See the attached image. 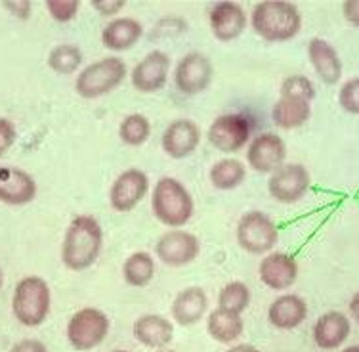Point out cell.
Here are the masks:
<instances>
[{
    "mask_svg": "<svg viewBox=\"0 0 359 352\" xmlns=\"http://www.w3.org/2000/svg\"><path fill=\"white\" fill-rule=\"evenodd\" d=\"M104 245V230L96 219L79 214L71 221L62 245V261L69 270L81 272L96 263Z\"/></svg>",
    "mask_w": 359,
    "mask_h": 352,
    "instance_id": "cell-1",
    "label": "cell"
},
{
    "mask_svg": "<svg viewBox=\"0 0 359 352\" xmlns=\"http://www.w3.org/2000/svg\"><path fill=\"white\" fill-rule=\"evenodd\" d=\"M250 23L258 37L269 42H285L294 39L302 29V15L297 4L283 0H266L256 4Z\"/></svg>",
    "mask_w": 359,
    "mask_h": 352,
    "instance_id": "cell-2",
    "label": "cell"
},
{
    "mask_svg": "<svg viewBox=\"0 0 359 352\" xmlns=\"http://www.w3.org/2000/svg\"><path fill=\"white\" fill-rule=\"evenodd\" d=\"M151 207L157 221L170 228L186 226L187 222L191 221L195 211L191 194L187 192L186 186L180 180L170 178V176H165L155 184Z\"/></svg>",
    "mask_w": 359,
    "mask_h": 352,
    "instance_id": "cell-3",
    "label": "cell"
},
{
    "mask_svg": "<svg viewBox=\"0 0 359 352\" xmlns=\"http://www.w3.org/2000/svg\"><path fill=\"white\" fill-rule=\"evenodd\" d=\"M50 303L48 283L39 276H27L15 285L12 311L18 322L27 327H36L48 316Z\"/></svg>",
    "mask_w": 359,
    "mask_h": 352,
    "instance_id": "cell-4",
    "label": "cell"
},
{
    "mask_svg": "<svg viewBox=\"0 0 359 352\" xmlns=\"http://www.w3.org/2000/svg\"><path fill=\"white\" fill-rule=\"evenodd\" d=\"M125 77L126 63L117 56H107L90 63L88 67L81 71V75L76 77L75 81V90L79 92V96L94 100L117 89L118 84L125 81Z\"/></svg>",
    "mask_w": 359,
    "mask_h": 352,
    "instance_id": "cell-5",
    "label": "cell"
},
{
    "mask_svg": "<svg viewBox=\"0 0 359 352\" xmlns=\"http://www.w3.org/2000/svg\"><path fill=\"white\" fill-rule=\"evenodd\" d=\"M109 333V318L97 308H81L67 324V341L75 351H92Z\"/></svg>",
    "mask_w": 359,
    "mask_h": 352,
    "instance_id": "cell-6",
    "label": "cell"
},
{
    "mask_svg": "<svg viewBox=\"0 0 359 352\" xmlns=\"http://www.w3.org/2000/svg\"><path fill=\"white\" fill-rule=\"evenodd\" d=\"M279 230L268 214L250 211L237 224V243L250 255H264L276 247Z\"/></svg>",
    "mask_w": 359,
    "mask_h": 352,
    "instance_id": "cell-7",
    "label": "cell"
},
{
    "mask_svg": "<svg viewBox=\"0 0 359 352\" xmlns=\"http://www.w3.org/2000/svg\"><path fill=\"white\" fill-rule=\"evenodd\" d=\"M212 73L215 70H212V63L207 56L201 52H189L176 65L174 84L182 94L195 96L208 89V84L212 81Z\"/></svg>",
    "mask_w": 359,
    "mask_h": 352,
    "instance_id": "cell-8",
    "label": "cell"
},
{
    "mask_svg": "<svg viewBox=\"0 0 359 352\" xmlns=\"http://www.w3.org/2000/svg\"><path fill=\"white\" fill-rule=\"evenodd\" d=\"M310 188V174L298 163H287L271 173L268 182V192L279 203H297L306 195Z\"/></svg>",
    "mask_w": 359,
    "mask_h": 352,
    "instance_id": "cell-9",
    "label": "cell"
},
{
    "mask_svg": "<svg viewBox=\"0 0 359 352\" xmlns=\"http://www.w3.org/2000/svg\"><path fill=\"white\" fill-rule=\"evenodd\" d=\"M155 253L159 261L166 266H187L199 256L201 243L194 234L184 232V230H170L159 237L155 245Z\"/></svg>",
    "mask_w": 359,
    "mask_h": 352,
    "instance_id": "cell-10",
    "label": "cell"
},
{
    "mask_svg": "<svg viewBox=\"0 0 359 352\" xmlns=\"http://www.w3.org/2000/svg\"><path fill=\"white\" fill-rule=\"evenodd\" d=\"M250 138V124L239 113H228L215 119L208 129V142L224 153L239 152Z\"/></svg>",
    "mask_w": 359,
    "mask_h": 352,
    "instance_id": "cell-11",
    "label": "cell"
},
{
    "mask_svg": "<svg viewBox=\"0 0 359 352\" xmlns=\"http://www.w3.org/2000/svg\"><path fill=\"white\" fill-rule=\"evenodd\" d=\"M149 190L147 174L140 169H128L121 173L113 182L109 192L111 207L118 213H128L134 207H138L140 201L144 200Z\"/></svg>",
    "mask_w": 359,
    "mask_h": 352,
    "instance_id": "cell-12",
    "label": "cell"
},
{
    "mask_svg": "<svg viewBox=\"0 0 359 352\" xmlns=\"http://www.w3.org/2000/svg\"><path fill=\"white\" fill-rule=\"evenodd\" d=\"M287 157V145L283 138L273 132L258 134L249 145L247 161L258 173H276L277 169L285 165Z\"/></svg>",
    "mask_w": 359,
    "mask_h": 352,
    "instance_id": "cell-13",
    "label": "cell"
},
{
    "mask_svg": "<svg viewBox=\"0 0 359 352\" xmlns=\"http://www.w3.org/2000/svg\"><path fill=\"white\" fill-rule=\"evenodd\" d=\"M168 70L170 58L161 50H153L132 70V86L144 94H153L166 84Z\"/></svg>",
    "mask_w": 359,
    "mask_h": 352,
    "instance_id": "cell-14",
    "label": "cell"
},
{
    "mask_svg": "<svg viewBox=\"0 0 359 352\" xmlns=\"http://www.w3.org/2000/svg\"><path fill=\"white\" fill-rule=\"evenodd\" d=\"M201 142L199 126L191 119H178L166 126L161 145L168 157L186 159L197 150Z\"/></svg>",
    "mask_w": 359,
    "mask_h": 352,
    "instance_id": "cell-15",
    "label": "cell"
},
{
    "mask_svg": "<svg viewBox=\"0 0 359 352\" xmlns=\"http://www.w3.org/2000/svg\"><path fill=\"white\" fill-rule=\"evenodd\" d=\"M258 276L266 287L273 291L289 289L298 278V263L287 253H271L264 256L258 266Z\"/></svg>",
    "mask_w": 359,
    "mask_h": 352,
    "instance_id": "cell-16",
    "label": "cell"
},
{
    "mask_svg": "<svg viewBox=\"0 0 359 352\" xmlns=\"http://www.w3.org/2000/svg\"><path fill=\"white\" fill-rule=\"evenodd\" d=\"M212 35L222 42L235 41L247 27V14L237 2H218L208 15Z\"/></svg>",
    "mask_w": 359,
    "mask_h": 352,
    "instance_id": "cell-17",
    "label": "cell"
},
{
    "mask_svg": "<svg viewBox=\"0 0 359 352\" xmlns=\"http://www.w3.org/2000/svg\"><path fill=\"white\" fill-rule=\"evenodd\" d=\"M36 184L31 174L18 167H0V201L8 205H25L35 200Z\"/></svg>",
    "mask_w": 359,
    "mask_h": 352,
    "instance_id": "cell-18",
    "label": "cell"
},
{
    "mask_svg": "<svg viewBox=\"0 0 359 352\" xmlns=\"http://www.w3.org/2000/svg\"><path fill=\"white\" fill-rule=\"evenodd\" d=\"M352 325L346 314L339 311L325 312L313 325V341L323 351H334L346 343Z\"/></svg>",
    "mask_w": 359,
    "mask_h": 352,
    "instance_id": "cell-19",
    "label": "cell"
},
{
    "mask_svg": "<svg viewBox=\"0 0 359 352\" xmlns=\"http://www.w3.org/2000/svg\"><path fill=\"white\" fill-rule=\"evenodd\" d=\"M308 58L313 71L325 84L339 83L342 77V62L339 52L325 39H311L308 42Z\"/></svg>",
    "mask_w": 359,
    "mask_h": 352,
    "instance_id": "cell-20",
    "label": "cell"
},
{
    "mask_svg": "<svg viewBox=\"0 0 359 352\" xmlns=\"http://www.w3.org/2000/svg\"><path fill=\"white\" fill-rule=\"evenodd\" d=\"M134 337L147 348H165L174 337L170 320L159 314H144L134 322Z\"/></svg>",
    "mask_w": 359,
    "mask_h": 352,
    "instance_id": "cell-21",
    "label": "cell"
},
{
    "mask_svg": "<svg viewBox=\"0 0 359 352\" xmlns=\"http://www.w3.org/2000/svg\"><path fill=\"white\" fill-rule=\"evenodd\" d=\"M308 316V304L298 295H281L268 308L269 324L279 330H294Z\"/></svg>",
    "mask_w": 359,
    "mask_h": 352,
    "instance_id": "cell-22",
    "label": "cell"
},
{
    "mask_svg": "<svg viewBox=\"0 0 359 352\" xmlns=\"http://www.w3.org/2000/svg\"><path fill=\"white\" fill-rule=\"evenodd\" d=\"M208 311V297L201 287H187L180 291L172 303V316L180 325L199 324Z\"/></svg>",
    "mask_w": 359,
    "mask_h": 352,
    "instance_id": "cell-23",
    "label": "cell"
},
{
    "mask_svg": "<svg viewBox=\"0 0 359 352\" xmlns=\"http://www.w3.org/2000/svg\"><path fill=\"white\" fill-rule=\"evenodd\" d=\"M144 35V27L134 18H117L109 21L102 31V42L107 50L123 52L132 48Z\"/></svg>",
    "mask_w": 359,
    "mask_h": 352,
    "instance_id": "cell-24",
    "label": "cell"
},
{
    "mask_svg": "<svg viewBox=\"0 0 359 352\" xmlns=\"http://www.w3.org/2000/svg\"><path fill=\"white\" fill-rule=\"evenodd\" d=\"M311 102L304 98L297 96H281L271 110V119L279 129L292 131L298 129L310 119Z\"/></svg>",
    "mask_w": 359,
    "mask_h": 352,
    "instance_id": "cell-25",
    "label": "cell"
},
{
    "mask_svg": "<svg viewBox=\"0 0 359 352\" xmlns=\"http://www.w3.org/2000/svg\"><path fill=\"white\" fill-rule=\"evenodd\" d=\"M245 324H243L241 314L237 312L215 308L207 318V332L210 337L218 343H233L243 335Z\"/></svg>",
    "mask_w": 359,
    "mask_h": 352,
    "instance_id": "cell-26",
    "label": "cell"
},
{
    "mask_svg": "<svg viewBox=\"0 0 359 352\" xmlns=\"http://www.w3.org/2000/svg\"><path fill=\"white\" fill-rule=\"evenodd\" d=\"M247 176V169L239 159H220L210 169V184L218 190H235L241 186V182Z\"/></svg>",
    "mask_w": 359,
    "mask_h": 352,
    "instance_id": "cell-27",
    "label": "cell"
},
{
    "mask_svg": "<svg viewBox=\"0 0 359 352\" xmlns=\"http://www.w3.org/2000/svg\"><path fill=\"white\" fill-rule=\"evenodd\" d=\"M123 276L132 287H145L155 276V261L149 253L138 251L125 261Z\"/></svg>",
    "mask_w": 359,
    "mask_h": 352,
    "instance_id": "cell-28",
    "label": "cell"
},
{
    "mask_svg": "<svg viewBox=\"0 0 359 352\" xmlns=\"http://www.w3.org/2000/svg\"><path fill=\"white\" fill-rule=\"evenodd\" d=\"M83 63V52L75 44H60L48 56V65L60 75L75 73Z\"/></svg>",
    "mask_w": 359,
    "mask_h": 352,
    "instance_id": "cell-29",
    "label": "cell"
},
{
    "mask_svg": "<svg viewBox=\"0 0 359 352\" xmlns=\"http://www.w3.org/2000/svg\"><path fill=\"white\" fill-rule=\"evenodd\" d=\"M149 134H151V124H149V119L142 113H132L123 119V123L118 126V136L128 145L145 144Z\"/></svg>",
    "mask_w": 359,
    "mask_h": 352,
    "instance_id": "cell-30",
    "label": "cell"
},
{
    "mask_svg": "<svg viewBox=\"0 0 359 352\" xmlns=\"http://www.w3.org/2000/svg\"><path fill=\"white\" fill-rule=\"evenodd\" d=\"M250 304V289L247 283L243 282H231L228 285H224L218 295V306L224 311L237 312L241 314L243 311H247V306Z\"/></svg>",
    "mask_w": 359,
    "mask_h": 352,
    "instance_id": "cell-31",
    "label": "cell"
},
{
    "mask_svg": "<svg viewBox=\"0 0 359 352\" xmlns=\"http://www.w3.org/2000/svg\"><path fill=\"white\" fill-rule=\"evenodd\" d=\"M281 96H297L304 100H313L316 98V86L308 77L290 75L287 77L281 84Z\"/></svg>",
    "mask_w": 359,
    "mask_h": 352,
    "instance_id": "cell-32",
    "label": "cell"
},
{
    "mask_svg": "<svg viewBox=\"0 0 359 352\" xmlns=\"http://www.w3.org/2000/svg\"><path fill=\"white\" fill-rule=\"evenodd\" d=\"M339 102L344 111L359 115V77L350 79L348 83L342 84L339 92Z\"/></svg>",
    "mask_w": 359,
    "mask_h": 352,
    "instance_id": "cell-33",
    "label": "cell"
},
{
    "mask_svg": "<svg viewBox=\"0 0 359 352\" xmlns=\"http://www.w3.org/2000/svg\"><path fill=\"white\" fill-rule=\"evenodd\" d=\"M79 6H81L79 0H48V2H46V8H48L50 15L57 21L73 20Z\"/></svg>",
    "mask_w": 359,
    "mask_h": 352,
    "instance_id": "cell-34",
    "label": "cell"
},
{
    "mask_svg": "<svg viewBox=\"0 0 359 352\" xmlns=\"http://www.w3.org/2000/svg\"><path fill=\"white\" fill-rule=\"evenodd\" d=\"M15 142V126L12 121L0 117V157Z\"/></svg>",
    "mask_w": 359,
    "mask_h": 352,
    "instance_id": "cell-35",
    "label": "cell"
},
{
    "mask_svg": "<svg viewBox=\"0 0 359 352\" xmlns=\"http://www.w3.org/2000/svg\"><path fill=\"white\" fill-rule=\"evenodd\" d=\"M92 6L102 15H115L125 8V0H96L92 2Z\"/></svg>",
    "mask_w": 359,
    "mask_h": 352,
    "instance_id": "cell-36",
    "label": "cell"
},
{
    "mask_svg": "<svg viewBox=\"0 0 359 352\" xmlns=\"http://www.w3.org/2000/svg\"><path fill=\"white\" fill-rule=\"evenodd\" d=\"M342 12L348 23H352L359 27V0H346L342 4Z\"/></svg>",
    "mask_w": 359,
    "mask_h": 352,
    "instance_id": "cell-37",
    "label": "cell"
},
{
    "mask_svg": "<svg viewBox=\"0 0 359 352\" xmlns=\"http://www.w3.org/2000/svg\"><path fill=\"white\" fill-rule=\"evenodd\" d=\"M10 352H46V346L36 339H25V341L15 343Z\"/></svg>",
    "mask_w": 359,
    "mask_h": 352,
    "instance_id": "cell-38",
    "label": "cell"
},
{
    "mask_svg": "<svg viewBox=\"0 0 359 352\" xmlns=\"http://www.w3.org/2000/svg\"><path fill=\"white\" fill-rule=\"evenodd\" d=\"M4 8L14 12L21 20H25V18H29V12H31V2H25V0H21V2H4Z\"/></svg>",
    "mask_w": 359,
    "mask_h": 352,
    "instance_id": "cell-39",
    "label": "cell"
},
{
    "mask_svg": "<svg viewBox=\"0 0 359 352\" xmlns=\"http://www.w3.org/2000/svg\"><path fill=\"white\" fill-rule=\"evenodd\" d=\"M348 308H350V314H352L353 320H355V322L359 324V291L352 297V301H350V306H348Z\"/></svg>",
    "mask_w": 359,
    "mask_h": 352,
    "instance_id": "cell-40",
    "label": "cell"
},
{
    "mask_svg": "<svg viewBox=\"0 0 359 352\" xmlns=\"http://www.w3.org/2000/svg\"><path fill=\"white\" fill-rule=\"evenodd\" d=\"M228 352H260V351L252 345H235L231 346Z\"/></svg>",
    "mask_w": 359,
    "mask_h": 352,
    "instance_id": "cell-41",
    "label": "cell"
},
{
    "mask_svg": "<svg viewBox=\"0 0 359 352\" xmlns=\"http://www.w3.org/2000/svg\"><path fill=\"white\" fill-rule=\"evenodd\" d=\"M342 352H359V345L348 346V348H346V351H342Z\"/></svg>",
    "mask_w": 359,
    "mask_h": 352,
    "instance_id": "cell-42",
    "label": "cell"
},
{
    "mask_svg": "<svg viewBox=\"0 0 359 352\" xmlns=\"http://www.w3.org/2000/svg\"><path fill=\"white\" fill-rule=\"evenodd\" d=\"M159 352H176V351H166V348H161Z\"/></svg>",
    "mask_w": 359,
    "mask_h": 352,
    "instance_id": "cell-43",
    "label": "cell"
},
{
    "mask_svg": "<svg viewBox=\"0 0 359 352\" xmlns=\"http://www.w3.org/2000/svg\"><path fill=\"white\" fill-rule=\"evenodd\" d=\"M0 285H2V270H0Z\"/></svg>",
    "mask_w": 359,
    "mask_h": 352,
    "instance_id": "cell-44",
    "label": "cell"
},
{
    "mask_svg": "<svg viewBox=\"0 0 359 352\" xmlns=\"http://www.w3.org/2000/svg\"><path fill=\"white\" fill-rule=\"evenodd\" d=\"M111 352H128V351H111Z\"/></svg>",
    "mask_w": 359,
    "mask_h": 352,
    "instance_id": "cell-45",
    "label": "cell"
}]
</instances>
